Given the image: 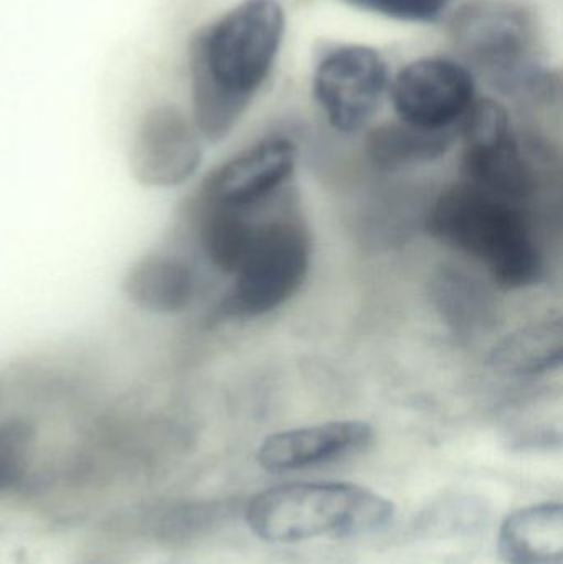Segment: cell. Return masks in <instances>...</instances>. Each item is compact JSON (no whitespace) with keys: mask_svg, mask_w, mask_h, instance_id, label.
Wrapping results in <instances>:
<instances>
[{"mask_svg":"<svg viewBox=\"0 0 563 564\" xmlns=\"http://www.w3.org/2000/svg\"><path fill=\"white\" fill-rule=\"evenodd\" d=\"M465 142L463 167L469 184L511 202L534 188L531 167L512 129L508 109L495 99L475 101L459 124Z\"/></svg>","mask_w":563,"mask_h":564,"instance_id":"6","label":"cell"},{"mask_svg":"<svg viewBox=\"0 0 563 564\" xmlns=\"http://www.w3.org/2000/svg\"><path fill=\"white\" fill-rule=\"evenodd\" d=\"M448 32L463 62L496 88L531 96L548 91V76L534 66L538 25L524 3L468 0L453 13Z\"/></svg>","mask_w":563,"mask_h":564,"instance_id":"4","label":"cell"},{"mask_svg":"<svg viewBox=\"0 0 563 564\" xmlns=\"http://www.w3.org/2000/svg\"><path fill=\"white\" fill-rule=\"evenodd\" d=\"M310 264L311 238L300 221L281 218L257 225L235 271L225 312L258 317L281 307L300 291Z\"/></svg>","mask_w":563,"mask_h":564,"instance_id":"5","label":"cell"},{"mask_svg":"<svg viewBox=\"0 0 563 564\" xmlns=\"http://www.w3.org/2000/svg\"><path fill=\"white\" fill-rule=\"evenodd\" d=\"M124 292L138 307L154 314H177L191 305L195 280L177 258L151 254L126 274Z\"/></svg>","mask_w":563,"mask_h":564,"instance_id":"13","label":"cell"},{"mask_svg":"<svg viewBox=\"0 0 563 564\" xmlns=\"http://www.w3.org/2000/svg\"><path fill=\"white\" fill-rule=\"evenodd\" d=\"M243 212L208 207L202 224L205 254L215 268L227 274H235L240 267L257 227Z\"/></svg>","mask_w":563,"mask_h":564,"instance_id":"16","label":"cell"},{"mask_svg":"<svg viewBox=\"0 0 563 564\" xmlns=\"http://www.w3.org/2000/svg\"><path fill=\"white\" fill-rule=\"evenodd\" d=\"M459 128L426 131L405 122H387L367 138V155L380 169L407 167L442 158L452 148Z\"/></svg>","mask_w":563,"mask_h":564,"instance_id":"15","label":"cell"},{"mask_svg":"<svg viewBox=\"0 0 563 564\" xmlns=\"http://www.w3.org/2000/svg\"><path fill=\"white\" fill-rule=\"evenodd\" d=\"M499 555L506 564H563V507L538 503L502 522Z\"/></svg>","mask_w":563,"mask_h":564,"instance_id":"12","label":"cell"},{"mask_svg":"<svg viewBox=\"0 0 563 564\" xmlns=\"http://www.w3.org/2000/svg\"><path fill=\"white\" fill-rule=\"evenodd\" d=\"M30 430L20 421L0 426V489L13 482L29 449Z\"/></svg>","mask_w":563,"mask_h":564,"instance_id":"19","label":"cell"},{"mask_svg":"<svg viewBox=\"0 0 563 564\" xmlns=\"http://www.w3.org/2000/svg\"><path fill=\"white\" fill-rule=\"evenodd\" d=\"M201 162L197 128L181 109L164 105L145 112L131 151L132 174L142 185L177 187L197 172Z\"/></svg>","mask_w":563,"mask_h":564,"instance_id":"9","label":"cell"},{"mask_svg":"<svg viewBox=\"0 0 563 564\" xmlns=\"http://www.w3.org/2000/svg\"><path fill=\"white\" fill-rule=\"evenodd\" d=\"M426 228L436 240L478 261L502 288H528L541 278V250L516 202L469 182L458 184L436 198Z\"/></svg>","mask_w":563,"mask_h":564,"instance_id":"2","label":"cell"},{"mask_svg":"<svg viewBox=\"0 0 563 564\" xmlns=\"http://www.w3.org/2000/svg\"><path fill=\"white\" fill-rule=\"evenodd\" d=\"M483 295L486 294L479 292L473 281L462 274H443L436 288L440 308L450 324L456 327H473L478 324L479 315L485 312Z\"/></svg>","mask_w":563,"mask_h":564,"instance_id":"17","label":"cell"},{"mask_svg":"<svg viewBox=\"0 0 563 564\" xmlns=\"http://www.w3.org/2000/svg\"><path fill=\"white\" fill-rule=\"evenodd\" d=\"M284 35L278 0H243L191 42L194 124L207 141L234 131L274 66Z\"/></svg>","mask_w":563,"mask_h":564,"instance_id":"1","label":"cell"},{"mask_svg":"<svg viewBox=\"0 0 563 564\" xmlns=\"http://www.w3.org/2000/svg\"><path fill=\"white\" fill-rule=\"evenodd\" d=\"M562 318L528 325L502 338L489 355L492 370L506 377L548 373L562 365Z\"/></svg>","mask_w":563,"mask_h":564,"instance_id":"14","label":"cell"},{"mask_svg":"<svg viewBox=\"0 0 563 564\" xmlns=\"http://www.w3.org/2000/svg\"><path fill=\"white\" fill-rule=\"evenodd\" d=\"M389 86V65L366 45L339 46L327 53L313 78L314 99L329 124L344 134L369 124Z\"/></svg>","mask_w":563,"mask_h":564,"instance_id":"7","label":"cell"},{"mask_svg":"<svg viewBox=\"0 0 563 564\" xmlns=\"http://www.w3.org/2000/svg\"><path fill=\"white\" fill-rule=\"evenodd\" d=\"M366 421H333L271 434L258 449V463L270 473H290L362 453L372 444Z\"/></svg>","mask_w":563,"mask_h":564,"instance_id":"11","label":"cell"},{"mask_svg":"<svg viewBox=\"0 0 563 564\" xmlns=\"http://www.w3.org/2000/svg\"><path fill=\"white\" fill-rule=\"evenodd\" d=\"M357 9L402 22L430 23L442 19L455 0H343Z\"/></svg>","mask_w":563,"mask_h":564,"instance_id":"18","label":"cell"},{"mask_svg":"<svg viewBox=\"0 0 563 564\" xmlns=\"http://www.w3.org/2000/svg\"><path fill=\"white\" fill-rule=\"evenodd\" d=\"M393 503L364 487L344 482L284 484L258 494L248 503L247 522L270 543L347 539L389 525Z\"/></svg>","mask_w":563,"mask_h":564,"instance_id":"3","label":"cell"},{"mask_svg":"<svg viewBox=\"0 0 563 564\" xmlns=\"http://www.w3.org/2000/svg\"><path fill=\"white\" fill-rule=\"evenodd\" d=\"M389 88L399 121L426 131L459 128L476 101L472 69L443 56L409 63Z\"/></svg>","mask_w":563,"mask_h":564,"instance_id":"8","label":"cell"},{"mask_svg":"<svg viewBox=\"0 0 563 564\" xmlns=\"http://www.w3.org/2000/svg\"><path fill=\"white\" fill-rule=\"evenodd\" d=\"M296 161L297 149L290 139H264L208 175L204 202L207 207L248 210L291 177Z\"/></svg>","mask_w":563,"mask_h":564,"instance_id":"10","label":"cell"}]
</instances>
